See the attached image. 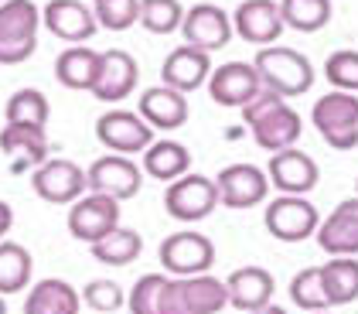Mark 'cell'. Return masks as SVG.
Returning <instances> with one entry per match:
<instances>
[{"mask_svg":"<svg viewBox=\"0 0 358 314\" xmlns=\"http://www.w3.org/2000/svg\"><path fill=\"white\" fill-rule=\"evenodd\" d=\"M85 181H89V192H99V195H110L116 201H127L140 195L143 168H137V161H130L123 154H106V157L89 164Z\"/></svg>","mask_w":358,"mask_h":314,"instance_id":"11","label":"cell"},{"mask_svg":"<svg viewBox=\"0 0 358 314\" xmlns=\"http://www.w3.org/2000/svg\"><path fill=\"white\" fill-rule=\"evenodd\" d=\"M164 273H143L134 290L127 294V308L130 314H157V297H161V287H164Z\"/></svg>","mask_w":358,"mask_h":314,"instance_id":"38","label":"cell"},{"mask_svg":"<svg viewBox=\"0 0 358 314\" xmlns=\"http://www.w3.org/2000/svg\"><path fill=\"white\" fill-rule=\"evenodd\" d=\"M181 21H185L181 0H140L137 24H143L150 34H174L181 31Z\"/></svg>","mask_w":358,"mask_h":314,"instance_id":"33","label":"cell"},{"mask_svg":"<svg viewBox=\"0 0 358 314\" xmlns=\"http://www.w3.org/2000/svg\"><path fill=\"white\" fill-rule=\"evenodd\" d=\"M181 34H185V45H192L198 52H215L225 48L232 41V17L215 7V3H194L192 10H185V21H181Z\"/></svg>","mask_w":358,"mask_h":314,"instance_id":"14","label":"cell"},{"mask_svg":"<svg viewBox=\"0 0 358 314\" xmlns=\"http://www.w3.org/2000/svg\"><path fill=\"white\" fill-rule=\"evenodd\" d=\"M266 178H270V188H276L280 195H307L317 188V164L310 154H303L297 147H287V150H276L266 164Z\"/></svg>","mask_w":358,"mask_h":314,"instance_id":"15","label":"cell"},{"mask_svg":"<svg viewBox=\"0 0 358 314\" xmlns=\"http://www.w3.org/2000/svg\"><path fill=\"white\" fill-rule=\"evenodd\" d=\"M252 69L263 89H270L283 99H297L314 86V65L310 58L294 48H259L252 58Z\"/></svg>","mask_w":358,"mask_h":314,"instance_id":"3","label":"cell"},{"mask_svg":"<svg viewBox=\"0 0 358 314\" xmlns=\"http://www.w3.org/2000/svg\"><path fill=\"white\" fill-rule=\"evenodd\" d=\"M243 120H246V127L252 130V141L259 143L263 150H270V154L287 150V147H297L301 130H303L301 113L283 96H276L270 89H259L243 106Z\"/></svg>","mask_w":358,"mask_h":314,"instance_id":"1","label":"cell"},{"mask_svg":"<svg viewBox=\"0 0 358 314\" xmlns=\"http://www.w3.org/2000/svg\"><path fill=\"white\" fill-rule=\"evenodd\" d=\"M290 301L301 311H328V297L321 284V266H307L290 280Z\"/></svg>","mask_w":358,"mask_h":314,"instance_id":"34","label":"cell"},{"mask_svg":"<svg viewBox=\"0 0 358 314\" xmlns=\"http://www.w3.org/2000/svg\"><path fill=\"white\" fill-rule=\"evenodd\" d=\"M116 226H120V201L110 195L89 192L69 205V232L85 246H92L96 239H103Z\"/></svg>","mask_w":358,"mask_h":314,"instance_id":"12","label":"cell"},{"mask_svg":"<svg viewBox=\"0 0 358 314\" xmlns=\"http://www.w3.org/2000/svg\"><path fill=\"white\" fill-rule=\"evenodd\" d=\"M249 314H290L287 308H280V304H266V308H259V311H249Z\"/></svg>","mask_w":358,"mask_h":314,"instance_id":"40","label":"cell"},{"mask_svg":"<svg viewBox=\"0 0 358 314\" xmlns=\"http://www.w3.org/2000/svg\"><path fill=\"white\" fill-rule=\"evenodd\" d=\"M137 76H140L137 58L130 52H123V48H110V52H103L99 79L92 86V96L99 103H123L137 89Z\"/></svg>","mask_w":358,"mask_h":314,"instance_id":"21","label":"cell"},{"mask_svg":"<svg viewBox=\"0 0 358 314\" xmlns=\"http://www.w3.org/2000/svg\"><path fill=\"white\" fill-rule=\"evenodd\" d=\"M321 284L328 308H345L358 301V257H331L321 266Z\"/></svg>","mask_w":358,"mask_h":314,"instance_id":"28","label":"cell"},{"mask_svg":"<svg viewBox=\"0 0 358 314\" xmlns=\"http://www.w3.org/2000/svg\"><path fill=\"white\" fill-rule=\"evenodd\" d=\"M79 308H83V294L58 277L38 280L24 301V314H79Z\"/></svg>","mask_w":358,"mask_h":314,"instance_id":"24","label":"cell"},{"mask_svg":"<svg viewBox=\"0 0 358 314\" xmlns=\"http://www.w3.org/2000/svg\"><path fill=\"white\" fill-rule=\"evenodd\" d=\"M208 76H212V55H208V52H198L192 45L174 48V52L164 58V65H161V79H164L161 86L178 89V92H185V96L205 86Z\"/></svg>","mask_w":358,"mask_h":314,"instance_id":"22","label":"cell"},{"mask_svg":"<svg viewBox=\"0 0 358 314\" xmlns=\"http://www.w3.org/2000/svg\"><path fill=\"white\" fill-rule=\"evenodd\" d=\"M321 212L303 199V195H280L266 205L263 212V226L270 229V236L280 243H301L317 232Z\"/></svg>","mask_w":358,"mask_h":314,"instance_id":"9","label":"cell"},{"mask_svg":"<svg viewBox=\"0 0 358 314\" xmlns=\"http://www.w3.org/2000/svg\"><path fill=\"white\" fill-rule=\"evenodd\" d=\"M324 76L334 89L341 92H358V52L352 48H338L324 62Z\"/></svg>","mask_w":358,"mask_h":314,"instance_id":"36","label":"cell"},{"mask_svg":"<svg viewBox=\"0 0 358 314\" xmlns=\"http://www.w3.org/2000/svg\"><path fill=\"white\" fill-rule=\"evenodd\" d=\"M48 116H52V106H48V96L41 89H17L7 99V106H3V120L7 123L48 127Z\"/></svg>","mask_w":358,"mask_h":314,"instance_id":"32","label":"cell"},{"mask_svg":"<svg viewBox=\"0 0 358 314\" xmlns=\"http://www.w3.org/2000/svg\"><path fill=\"white\" fill-rule=\"evenodd\" d=\"M310 123L331 150L358 147V92H324L310 110Z\"/></svg>","mask_w":358,"mask_h":314,"instance_id":"5","label":"cell"},{"mask_svg":"<svg viewBox=\"0 0 358 314\" xmlns=\"http://www.w3.org/2000/svg\"><path fill=\"white\" fill-rule=\"evenodd\" d=\"M331 14V0H280V17L283 28H294L301 34H314V31L328 28Z\"/></svg>","mask_w":358,"mask_h":314,"instance_id":"31","label":"cell"},{"mask_svg":"<svg viewBox=\"0 0 358 314\" xmlns=\"http://www.w3.org/2000/svg\"><path fill=\"white\" fill-rule=\"evenodd\" d=\"M161 266H164L171 277H198V273H208L212 263H215V243L205 236V232H194V229H181V232H171L161 250Z\"/></svg>","mask_w":358,"mask_h":314,"instance_id":"7","label":"cell"},{"mask_svg":"<svg viewBox=\"0 0 358 314\" xmlns=\"http://www.w3.org/2000/svg\"><path fill=\"white\" fill-rule=\"evenodd\" d=\"M10 226H14V208L7 201H0V239L10 232Z\"/></svg>","mask_w":358,"mask_h":314,"instance_id":"39","label":"cell"},{"mask_svg":"<svg viewBox=\"0 0 358 314\" xmlns=\"http://www.w3.org/2000/svg\"><path fill=\"white\" fill-rule=\"evenodd\" d=\"M192 171V150L178 141H154L143 150V174L157 178V181H178L181 174Z\"/></svg>","mask_w":358,"mask_h":314,"instance_id":"27","label":"cell"},{"mask_svg":"<svg viewBox=\"0 0 358 314\" xmlns=\"http://www.w3.org/2000/svg\"><path fill=\"white\" fill-rule=\"evenodd\" d=\"M96 141L110 154H143L154 143V127L134 110H106L96 120Z\"/></svg>","mask_w":358,"mask_h":314,"instance_id":"8","label":"cell"},{"mask_svg":"<svg viewBox=\"0 0 358 314\" xmlns=\"http://www.w3.org/2000/svg\"><path fill=\"white\" fill-rule=\"evenodd\" d=\"M83 301L92 311L113 314L127 304V294H123V287L116 284V280H89V284L83 287Z\"/></svg>","mask_w":358,"mask_h":314,"instance_id":"37","label":"cell"},{"mask_svg":"<svg viewBox=\"0 0 358 314\" xmlns=\"http://www.w3.org/2000/svg\"><path fill=\"white\" fill-rule=\"evenodd\" d=\"M41 24L55 38L69 41V45H83L99 31L96 14L85 7L83 0H48L45 10H41Z\"/></svg>","mask_w":358,"mask_h":314,"instance_id":"19","label":"cell"},{"mask_svg":"<svg viewBox=\"0 0 358 314\" xmlns=\"http://www.w3.org/2000/svg\"><path fill=\"white\" fill-rule=\"evenodd\" d=\"M99 28H110V31H127L137 24L140 17V0H96L92 7Z\"/></svg>","mask_w":358,"mask_h":314,"instance_id":"35","label":"cell"},{"mask_svg":"<svg viewBox=\"0 0 358 314\" xmlns=\"http://www.w3.org/2000/svg\"><path fill=\"white\" fill-rule=\"evenodd\" d=\"M31 188L34 195L48 205H72L76 199H83L89 192L85 171L69 161V157H48L45 164H38L31 174Z\"/></svg>","mask_w":358,"mask_h":314,"instance_id":"10","label":"cell"},{"mask_svg":"<svg viewBox=\"0 0 358 314\" xmlns=\"http://www.w3.org/2000/svg\"><path fill=\"white\" fill-rule=\"evenodd\" d=\"M355 195H358V181H355Z\"/></svg>","mask_w":358,"mask_h":314,"instance_id":"43","label":"cell"},{"mask_svg":"<svg viewBox=\"0 0 358 314\" xmlns=\"http://www.w3.org/2000/svg\"><path fill=\"white\" fill-rule=\"evenodd\" d=\"M317 246L328 257H358V195L345 199L317 222Z\"/></svg>","mask_w":358,"mask_h":314,"instance_id":"16","label":"cell"},{"mask_svg":"<svg viewBox=\"0 0 358 314\" xmlns=\"http://www.w3.org/2000/svg\"><path fill=\"white\" fill-rule=\"evenodd\" d=\"M0 3H3V0H0Z\"/></svg>","mask_w":358,"mask_h":314,"instance_id":"44","label":"cell"},{"mask_svg":"<svg viewBox=\"0 0 358 314\" xmlns=\"http://www.w3.org/2000/svg\"><path fill=\"white\" fill-rule=\"evenodd\" d=\"M205 86H208V96L219 106L243 110L249 99L263 89V83H259V76H256V69L249 62H225L219 69H212V76H208Z\"/></svg>","mask_w":358,"mask_h":314,"instance_id":"18","label":"cell"},{"mask_svg":"<svg viewBox=\"0 0 358 314\" xmlns=\"http://www.w3.org/2000/svg\"><path fill=\"white\" fill-rule=\"evenodd\" d=\"M307 314H328V311H307Z\"/></svg>","mask_w":358,"mask_h":314,"instance_id":"42","label":"cell"},{"mask_svg":"<svg viewBox=\"0 0 358 314\" xmlns=\"http://www.w3.org/2000/svg\"><path fill=\"white\" fill-rule=\"evenodd\" d=\"M0 150L14 157L17 164H45L48 161V134L45 127H28V123H7L0 130Z\"/></svg>","mask_w":358,"mask_h":314,"instance_id":"25","label":"cell"},{"mask_svg":"<svg viewBox=\"0 0 358 314\" xmlns=\"http://www.w3.org/2000/svg\"><path fill=\"white\" fill-rule=\"evenodd\" d=\"M31 270L34 259L21 243L0 239V297L3 294H21L31 284Z\"/></svg>","mask_w":358,"mask_h":314,"instance_id":"30","label":"cell"},{"mask_svg":"<svg viewBox=\"0 0 358 314\" xmlns=\"http://www.w3.org/2000/svg\"><path fill=\"white\" fill-rule=\"evenodd\" d=\"M232 31L259 48H270L276 38L283 34V17H280V3L273 0H243L232 14Z\"/></svg>","mask_w":358,"mask_h":314,"instance_id":"17","label":"cell"},{"mask_svg":"<svg viewBox=\"0 0 358 314\" xmlns=\"http://www.w3.org/2000/svg\"><path fill=\"white\" fill-rule=\"evenodd\" d=\"M222 308H229L225 280L212 273L171 277L157 297V314H219Z\"/></svg>","mask_w":358,"mask_h":314,"instance_id":"2","label":"cell"},{"mask_svg":"<svg viewBox=\"0 0 358 314\" xmlns=\"http://www.w3.org/2000/svg\"><path fill=\"white\" fill-rule=\"evenodd\" d=\"M137 113L154 127V130H178L188 123V96L178 92L171 86H150L140 92V103H137Z\"/></svg>","mask_w":358,"mask_h":314,"instance_id":"23","label":"cell"},{"mask_svg":"<svg viewBox=\"0 0 358 314\" xmlns=\"http://www.w3.org/2000/svg\"><path fill=\"white\" fill-rule=\"evenodd\" d=\"M41 10L34 0H3L0 3V65H21L38 48Z\"/></svg>","mask_w":358,"mask_h":314,"instance_id":"4","label":"cell"},{"mask_svg":"<svg viewBox=\"0 0 358 314\" xmlns=\"http://www.w3.org/2000/svg\"><path fill=\"white\" fill-rule=\"evenodd\" d=\"M89 250H92V257L99 263H106V266H127V263H134L143 253V236L137 229L116 226L103 239H96Z\"/></svg>","mask_w":358,"mask_h":314,"instance_id":"29","label":"cell"},{"mask_svg":"<svg viewBox=\"0 0 358 314\" xmlns=\"http://www.w3.org/2000/svg\"><path fill=\"white\" fill-rule=\"evenodd\" d=\"M276 280L266 266H239L225 277V294H229V308L236 311H259L266 304H273Z\"/></svg>","mask_w":358,"mask_h":314,"instance_id":"20","label":"cell"},{"mask_svg":"<svg viewBox=\"0 0 358 314\" xmlns=\"http://www.w3.org/2000/svg\"><path fill=\"white\" fill-rule=\"evenodd\" d=\"M0 314H7V301L3 297H0Z\"/></svg>","mask_w":358,"mask_h":314,"instance_id":"41","label":"cell"},{"mask_svg":"<svg viewBox=\"0 0 358 314\" xmlns=\"http://www.w3.org/2000/svg\"><path fill=\"white\" fill-rule=\"evenodd\" d=\"M99 62H103V52H92V48H65V52L55 58V79L65 89L92 92L96 79H99Z\"/></svg>","mask_w":358,"mask_h":314,"instance_id":"26","label":"cell"},{"mask_svg":"<svg viewBox=\"0 0 358 314\" xmlns=\"http://www.w3.org/2000/svg\"><path fill=\"white\" fill-rule=\"evenodd\" d=\"M215 188L225 208H256L270 195V178L256 164H229L219 171Z\"/></svg>","mask_w":358,"mask_h":314,"instance_id":"13","label":"cell"},{"mask_svg":"<svg viewBox=\"0 0 358 314\" xmlns=\"http://www.w3.org/2000/svg\"><path fill=\"white\" fill-rule=\"evenodd\" d=\"M219 205V188L215 178L208 174H181L164 188V212L178 222H201L215 212Z\"/></svg>","mask_w":358,"mask_h":314,"instance_id":"6","label":"cell"}]
</instances>
